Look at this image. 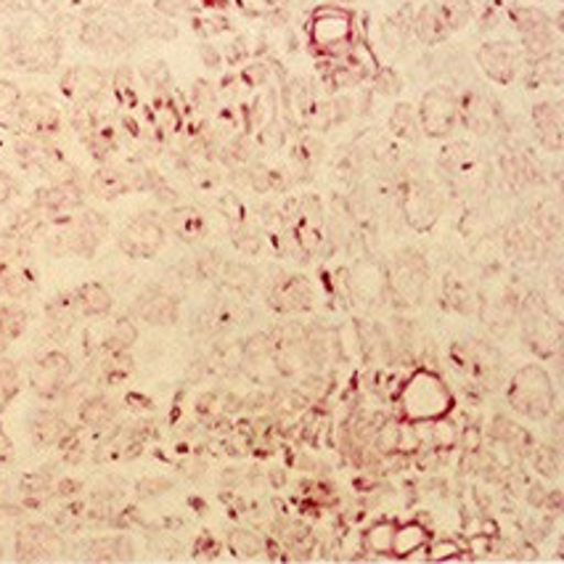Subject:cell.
Listing matches in <instances>:
<instances>
[{"label": "cell", "instance_id": "1", "mask_svg": "<svg viewBox=\"0 0 564 564\" xmlns=\"http://www.w3.org/2000/svg\"><path fill=\"white\" fill-rule=\"evenodd\" d=\"M507 400L511 411L530 422H546L551 413L556 411V387L551 373L538 364L522 366L514 371L507 387Z\"/></svg>", "mask_w": 564, "mask_h": 564}, {"label": "cell", "instance_id": "2", "mask_svg": "<svg viewBox=\"0 0 564 564\" xmlns=\"http://www.w3.org/2000/svg\"><path fill=\"white\" fill-rule=\"evenodd\" d=\"M109 234V220L96 209H83L80 215L62 218L56 231L48 236V249L54 254H77L90 260Z\"/></svg>", "mask_w": 564, "mask_h": 564}, {"label": "cell", "instance_id": "3", "mask_svg": "<svg viewBox=\"0 0 564 564\" xmlns=\"http://www.w3.org/2000/svg\"><path fill=\"white\" fill-rule=\"evenodd\" d=\"M454 403V395L432 371H416L403 384L398 395V405L411 422H437L445 416Z\"/></svg>", "mask_w": 564, "mask_h": 564}, {"label": "cell", "instance_id": "4", "mask_svg": "<svg viewBox=\"0 0 564 564\" xmlns=\"http://www.w3.org/2000/svg\"><path fill=\"white\" fill-rule=\"evenodd\" d=\"M517 321H520V332L524 339V347L535 352L538 358L560 356L562 347V326L554 313L549 311L546 297L530 294L517 305Z\"/></svg>", "mask_w": 564, "mask_h": 564}, {"label": "cell", "instance_id": "5", "mask_svg": "<svg viewBox=\"0 0 564 564\" xmlns=\"http://www.w3.org/2000/svg\"><path fill=\"white\" fill-rule=\"evenodd\" d=\"M41 286L32 249L19 239L0 241V297L6 300H28Z\"/></svg>", "mask_w": 564, "mask_h": 564}, {"label": "cell", "instance_id": "6", "mask_svg": "<svg viewBox=\"0 0 564 564\" xmlns=\"http://www.w3.org/2000/svg\"><path fill=\"white\" fill-rule=\"evenodd\" d=\"M9 54L22 69L51 72L62 62V41L51 30H35V24H17L9 32Z\"/></svg>", "mask_w": 564, "mask_h": 564}, {"label": "cell", "instance_id": "7", "mask_svg": "<svg viewBox=\"0 0 564 564\" xmlns=\"http://www.w3.org/2000/svg\"><path fill=\"white\" fill-rule=\"evenodd\" d=\"M427 284L430 265L424 254L416 252V249L398 252L390 271H387V294L392 297V303L405 307L422 305L424 297H427Z\"/></svg>", "mask_w": 564, "mask_h": 564}, {"label": "cell", "instance_id": "8", "mask_svg": "<svg viewBox=\"0 0 564 564\" xmlns=\"http://www.w3.org/2000/svg\"><path fill=\"white\" fill-rule=\"evenodd\" d=\"M445 209L443 192L430 178H411L400 194V215L413 231H432Z\"/></svg>", "mask_w": 564, "mask_h": 564}, {"label": "cell", "instance_id": "9", "mask_svg": "<svg viewBox=\"0 0 564 564\" xmlns=\"http://www.w3.org/2000/svg\"><path fill=\"white\" fill-rule=\"evenodd\" d=\"M454 360L477 387L496 390L503 379V358L498 356L494 345L482 339H467V343L454 345Z\"/></svg>", "mask_w": 564, "mask_h": 564}, {"label": "cell", "instance_id": "10", "mask_svg": "<svg viewBox=\"0 0 564 564\" xmlns=\"http://www.w3.org/2000/svg\"><path fill=\"white\" fill-rule=\"evenodd\" d=\"M416 117L424 135H451L456 130V124L462 122V117H458V94L451 85H435V88H430L427 94L422 96Z\"/></svg>", "mask_w": 564, "mask_h": 564}, {"label": "cell", "instance_id": "11", "mask_svg": "<svg viewBox=\"0 0 564 564\" xmlns=\"http://www.w3.org/2000/svg\"><path fill=\"white\" fill-rule=\"evenodd\" d=\"M80 41L83 45H88L90 51L115 56L133 48L138 41V32L128 19L117 14H101L98 19H90V22L83 24Z\"/></svg>", "mask_w": 564, "mask_h": 564}, {"label": "cell", "instance_id": "12", "mask_svg": "<svg viewBox=\"0 0 564 564\" xmlns=\"http://www.w3.org/2000/svg\"><path fill=\"white\" fill-rule=\"evenodd\" d=\"M167 228L156 215L141 213L135 218H130L122 226L120 236H117V245L128 258L133 260H152L160 254V249L165 247Z\"/></svg>", "mask_w": 564, "mask_h": 564}, {"label": "cell", "instance_id": "13", "mask_svg": "<svg viewBox=\"0 0 564 564\" xmlns=\"http://www.w3.org/2000/svg\"><path fill=\"white\" fill-rule=\"evenodd\" d=\"M311 41L329 56H345L352 48V17L343 9L324 6L311 19Z\"/></svg>", "mask_w": 564, "mask_h": 564}, {"label": "cell", "instance_id": "14", "mask_svg": "<svg viewBox=\"0 0 564 564\" xmlns=\"http://www.w3.org/2000/svg\"><path fill=\"white\" fill-rule=\"evenodd\" d=\"M14 554L19 562H54L67 554V543L51 524L28 522L17 528Z\"/></svg>", "mask_w": 564, "mask_h": 564}, {"label": "cell", "instance_id": "15", "mask_svg": "<svg viewBox=\"0 0 564 564\" xmlns=\"http://www.w3.org/2000/svg\"><path fill=\"white\" fill-rule=\"evenodd\" d=\"M72 371H75V366H72L67 352L62 350L43 352L30 369L32 392L43 400H58L62 398V392L69 387Z\"/></svg>", "mask_w": 564, "mask_h": 564}, {"label": "cell", "instance_id": "16", "mask_svg": "<svg viewBox=\"0 0 564 564\" xmlns=\"http://www.w3.org/2000/svg\"><path fill=\"white\" fill-rule=\"evenodd\" d=\"M62 130V109L45 94H22L17 133L32 138H54Z\"/></svg>", "mask_w": 564, "mask_h": 564}, {"label": "cell", "instance_id": "17", "mask_svg": "<svg viewBox=\"0 0 564 564\" xmlns=\"http://www.w3.org/2000/svg\"><path fill=\"white\" fill-rule=\"evenodd\" d=\"M265 297L268 305L281 316H300V313L313 311V305H316V294H313L311 281L305 275H279L265 290Z\"/></svg>", "mask_w": 564, "mask_h": 564}, {"label": "cell", "instance_id": "18", "mask_svg": "<svg viewBox=\"0 0 564 564\" xmlns=\"http://www.w3.org/2000/svg\"><path fill=\"white\" fill-rule=\"evenodd\" d=\"M511 19H514V28L520 30L524 54L530 58H543L556 51V35L551 30L549 17L538 9H528V6H514L511 9Z\"/></svg>", "mask_w": 564, "mask_h": 564}, {"label": "cell", "instance_id": "19", "mask_svg": "<svg viewBox=\"0 0 564 564\" xmlns=\"http://www.w3.org/2000/svg\"><path fill=\"white\" fill-rule=\"evenodd\" d=\"M85 202L83 186L77 178L69 181H54L48 188L35 192L32 207L43 215V218H69V213L80 209Z\"/></svg>", "mask_w": 564, "mask_h": 564}, {"label": "cell", "instance_id": "20", "mask_svg": "<svg viewBox=\"0 0 564 564\" xmlns=\"http://www.w3.org/2000/svg\"><path fill=\"white\" fill-rule=\"evenodd\" d=\"M58 88H62L64 98L75 104V107H85V104H96L104 96V90H107V75L98 67H90V64H77V67H69L64 72Z\"/></svg>", "mask_w": 564, "mask_h": 564}, {"label": "cell", "instance_id": "21", "mask_svg": "<svg viewBox=\"0 0 564 564\" xmlns=\"http://www.w3.org/2000/svg\"><path fill=\"white\" fill-rule=\"evenodd\" d=\"M133 313L152 326H173L181 318V300L162 286H147L135 297Z\"/></svg>", "mask_w": 564, "mask_h": 564}, {"label": "cell", "instance_id": "22", "mask_svg": "<svg viewBox=\"0 0 564 564\" xmlns=\"http://www.w3.org/2000/svg\"><path fill=\"white\" fill-rule=\"evenodd\" d=\"M347 286H350L352 297L366 305H377L382 303L384 297H390V294H387V271L371 258H360L356 265H352Z\"/></svg>", "mask_w": 564, "mask_h": 564}, {"label": "cell", "instance_id": "23", "mask_svg": "<svg viewBox=\"0 0 564 564\" xmlns=\"http://www.w3.org/2000/svg\"><path fill=\"white\" fill-rule=\"evenodd\" d=\"M477 64H480L485 75L498 85H509L517 77V69H520L517 67V64H520V58H517V48L509 41L485 43L480 54H477Z\"/></svg>", "mask_w": 564, "mask_h": 564}, {"label": "cell", "instance_id": "24", "mask_svg": "<svg viewBox=\"0 0 564 564\" xmlns=\"http://www.w3.org/2000/svg\"><path fill=\"white\" fill-rule=\"evenodd\" d=\"M72 430L62 411L37 409L30 416V437L37 448H64L69 441Z\"/></svg>", "mask_w": 564, "mask_h": 564}, {"label": "cell", "instance_id": "25", "mask_svg": "<svg viewBox=\"0 0 564 564\" xmlns=\"http://www.w3.org/2000/svg\"><path fill=\"white\" fill-rule=\"evenodd\" d=\"M85 562H130L135 560V546L128 535H101L85 543Z\"/></svg>", "mask_w": 564, "mask_h": 564}, {"label": "cell", "instance_id": "26", "mask_svg": "<svg viewBox=\"0 0 564 564\" xmlns=\"http://www.w3.org/2000/svg\"><path fill=\"white\" fill-rule=\"evenodd\" d=\"M533 124L538 141L543 143L546 152H560L564 143V130H562V109L556 104L543 101L533 107Z\"/></svg>", "mask_w": 564, "mask_h": 564}, {"label": "cell", "instance_id": "27", "mask_svg": "<svg viewBox=\"0 0 564 564\" xmlns=\"http://www.w3.org/2000/svg\"><path fill=\"white\" fill-rule=\"evenodd\" d=\"M72 300H75L77 313L85 318L109 316L111 305H115L111 292L104 284H98V281H85V284H80L72 292Z\"/></svg>", "mask_w": 564, "mask_h": 564}, {"label": "cell", "instance_id": "28", "mask_svg": "<svg viewBox=\"0 0 564 564\" xmlns=\"http://www.w3.org/2000/svg\"><path fill=\"white\" fill-rule=\"evenodd\" d=\"M411 24H413V32H416L419 41L427 43V45L443 43L445 37L451 35L441 3H424L422 9H419V14L413 17Z\"/></svg>", "mask_w": 564, "mask_h": 564}, {"label": "cell", "instance_id": "29", "mask_svg": "<svg viewBox=\"0 0 564 564\" xmlns=\"http://www.w3.org/2000/svg\"><path fill=\"white\" fill-rule=\"evenodd\" d=\"M490 437H494V443H501L503 448L514 456H528L530 448H533V437H530V432L520 427L517 422H511L507 416L494 419Z\"/></svg>", "mask_w": 564, "mask_h": 564}, {"label": "cell", "instance_id": "30", "mask_svg": "<svg viewBox=\"0 0 564 564\" xmlns=\"http://www.w3.org/2000/svg\"><path fill=\"white\" fill-rule=\"evenodd\" d=\"M546 241L538 239V236L524 226H509L507 236H503V249L511 260L517 262H533L541 254V249Z\"/></svg>", "mask_w": 564, "mask_h": 564}, {"label": "cell", "instance_id": "31", "mask_svg": "<svg viewBox=\"0 0 564 564\" xmlns=\"http://www.w3.org/2000/svg\"><path fill=\"white\" fill-rule=\"evenodd\" d=\"M28 311L19 307V303H14V300L11 303L0 300V356L9 350L11 343L22 337L24 329H28Z\"/></svg>", "mask_w": 564, "mask_h": 564}, {"label": "cell", "instance_id": "32", "mask_svg": "<svg viewBox=\"0 0 564 564\" xmlns=\"http://www.w3.org/2000/svg\"><path fill=\"white\" fill-rule=\"evenodd\" d=\"M165 228H170L181 241H199L205 234V218L192 207H175L165 218Z\"/></svg>", "mask_w": 564, "mask_h": 564}, {"label": "cell", "instance_id": "33", "mask_svg": "<svg viewBox=\"0 0 564 564\" xmlns=\"http://www.w3.org/2000/svg\"><path fill=\"white\" fill-rule=\"evenodd\" d=\"M80 422L85 427H107L109 422H115L117 416V403L107 395H90L80 403V411H77Z\"/></svg>", "mask_w": 564, "mask_h": 564}, {"label": "cell", "instance_id": "34", "mask_svg": "<svg viewBox=\"0 0 564 564\" xmlns=\"http://www.w3.org/2000/svg\"><path fill=\"white\" fill-rule=\"evenodd\" d=\"M220 279L228 290L239 294H252L260 286V273L247 262H223Z\"/></svg>", "mask_w": 564, "mask_h": 564}, {"label": "cell", "instance_id": "35", "mask_svg": "<svg viewBox=\"0 0 564 564\" xmlns=\"http://www.w3.org/2000/svg\"><path fill=\"white\" fill-rule=\"evenodd\" d=\"M19 109H22V90H19V85L0 80V128L17 133Z\"/></svg>", "mask_w": 564, "mask_h": 564}, {"label": "cell", "instance_id": "36", "mask_svg": "<svg viewBox=\"0 0 564 564\" xmlns=\"http://www.w3.org/2000/svg\"><path fill=\"white\" fill-rule=\"evenodd\" d=\"M390 130H392V135L403 138V141H416L419 133H422V128H419L416 109H413L411 104H398L390 115Z\"/></svg>", "mask_w": 564, "mask_h": 564}, {"label": "cell", "instance_id": "37", "mask_svg": "<svg viewBox=\"0 0 564 564\" xmlns=\"http://www.w3.org/2000/svg\"><path fill=\"white\" fill-rule=\"evenodd\" d=\"M22 390V373L11 358L0 356V413L11 405V400Z\"/></svg>", "mask_w": 564, "mask_h": 564}, {"label": "cell", "instance_id": "38", "mask_svg": "<svg viewBox=\"0 0 564 564\" xmlns=\"http://www.w3.org/2000/svg\"><path fill=\"white\" fill-rule=\"evenodd\" d=\"M135 343H138L135 321L122 316V318H117L115 324H111V332L107 334V345H104V350L128 352Z\"/></svg>", "mask_w": 564, "mask_h": 564}, {"label": "cell", "instance_id": "39", "mask_svg": "<svg viewBox=\"0 0 564 564\" xmlns=\"http://www.w3.org/2000/svg\"><path fill=\"white\" fill-rule=\"evenodd\" d=\"M228 549H231V554L239 556V560H254L262 551V538L254 533V530L234 528L231 533H228Z\"/></svg>", "mask_w": 564, "mask_h": 564}, {"label": "cell", "instance_id": "40", "mask_svg": "<svg viewBox=\"0 0 564 564\" xmlns=\"http://www.w3.org/2000/svg\"><path fill=\"white\" fill-rule=\"evenodd\" d=\"M371 443L377 445V454H382V456L395 454L400 445H403V430H400L398 422L387 419V422L379 424L377 432H373Z\"/></svg>", "mask_w": 564, "mask_h": 564}, {"label": "cell", "instance_id": "41", "mask_svg": "<svg viewBox=\"0 0 564 564\" xmlns=\"http://www.w3.org/2000/svg\"><path fill=\"white\" fill-rule=\"evenodd\" d=\"M528 456H533L535 471L546 480H554L560 475V448H554V445H538V448L533 445Z\"/></svg>", "mask_w": 564, "mask_h": 564}, {"label": "cell", "instance_id": "42", "mask_svg": "<svg viewBox=\"0 0 564 564\" xmlns=\"http://www.w3.org/2000/svg\"><path fill=\"white\" fill-rule=\"evenodd\" d=\"M424 543V530L419 524H405V528H395V541H392V554L409 556Z\"/></svg>", "mask_w": 564, "mask_h": 564}, {"label": "cell", "instance_id": "43", "mask_svg": "<svg viewBox=\"0 0 564 564\" xmlns=\"http://www.w3.org/2000/svg\"><path fill=\"white\" fill-rule=\"evenodd\" d=\"M392 541H395V524L392 522H377L366 533V543L373 554H392Z\"/></svg>", "mask_w": 564, "mask_h": 564}, {"label": "cell", "instance_id": "44", "mask_svg": "<svg viewBox=\"0 0 564 564\" xmlns=\"http://www.w3.org/2000/svg\"><path fill=\"white\" fill-rule=\"evenodd\" d=\"M373 85H377L379 94L384 96H398L403 90V83H400L398 72L395 69H377L373 72Z\"/></svg>", "mask_w": 564, "mask_h": 564}, {"label": "cell", "instance_id": "45", "mask_svg": "<svg viewBox=\"0 0 564 564\" xmlns=\"http://www.w3.org/2000/svg\"><path fill=\"white\" fill-rule=\"evenodd\" d=\"M405 32H409V30H405L403 24L398 22V19H395V22H384V24H382L384 43L390 45L392 51H400V48H403V43H405Z\"/></svg>", "mask_w": 564, "mask_h": 564}, {"label": "cell", "instance_id": "46", "mask_svg": "<svg viewBox=\"0 0 564 564\" xmlns=\"http://www.w3.org/2000/svg\"><path fill=\"white\" fill-rule=\"evenodd\" d=\"M24 520L22 507H11V503H3L0 507V530H17Z\"/></svg>", "mask_w": 564, "mask_h": 564}, {"label": "cell", "instance_id": "47", "mask_svg": "<svg viewBox=\"0 0 564 564\" xmlns=\"http://www.w3.org/2000/svg\"><path fill=\"white\" fill-rule=\"evenodd\" d=\"M17 192H19L17 181L11 178L9 173H3V170H0V209H6L11 205V202H14Z\"/></svg>", "mask_w": 564, "mask_h": 564}, {"label": "cell", "instance_id": "48", "mask_svg": "<svg viewBox=\"0 0 564 564\" xmlns=\"http://www.w3.org/2000/svg\"><path fill=\"white\" fill-rule=\"evenodd\" d=\"M11 462H14V443H11L9 432L0 424V467H9Z\"/></svg>", "mask_w": 564, "mask_h": 564}, {"label": "cell", "instance_id": "49", "mask_svg": "<svg viewBox=\"0 0 564 564\" xmlns=\"http://www.w3.org/2000/svg\"><path fill=\"white\" fill-rule=\"evenodd\" d=\"M249 183H252V188H258V192L265 194L268 188H271V170L254 167L252 173H249Z\"/></svg>", "mask_w": 564, "mask_h": 564}, {"label": "cell", "instance_id": "50", "mask_svg": "<svg viewBox=\"0 0 564 564\" xmlns=\"http://www.w3.org/2000/svg\"><path fill=\"white\" fill-rule=\"evenodd\" d=\"M170 488V480H143L138 485V496H156V494H165Z\"/></svg>", "mask_w": 564, "mask_h": 564}, {"label": "cell", "instance_id": "51", "mask_svg": "<svg viewBox=\"0 0 564 564\" xmlns=\"http://www.w3.org/2000/svg\"><path fill=\"white\" fill-rule=\"evenodd\" d=\"M156 11L165 17H181L186 6H183V0H156Z\"/></svg>", "mask_w": 564, "mask_h": 564}, {"label": "cell", "instance_id": "52", "mask_svg": "<svg viewBox=\"0 0 564 564\" xmlns=\"http://www.w3.org/2000/svg\"><path fill=\"white\" fill-rule=\"evenodd\" d=\"M202 58H207L209 67H215V64H218V54H215V51L209 48V45H202Z\"/></svg>", "mask_w": 564, "mask_h": 564}, {"label": "cell", "instance_id": "53", "mask_svg": "<svg viewBox=\"0 0 564 564\" xmlns=\"http://www.w3.org/2000/svg\"><path fill=\"white\" fill-rule=\"evenodd\" d=\"M0 14H3V11H0Z\"/></svg>", "mask_w": 564, "mask_h": 564}]
</instances>
